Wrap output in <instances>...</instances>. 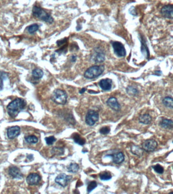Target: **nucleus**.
Listing matches in <instances>:
<instances>
[{
    "label": "nucleus",
    "mask_w": 173,
    "mask_h": 194,
    "mask_svg": "<svg viewBox=\"0 0 173 194\" xmlns=\"http://www.w3.org/2000/svg\"><path fill=\"white\" fill-rule=\"evenodd\" d=\"M27 103L24 99L16 98L10 103L7 107L8 114L11 117H16L22 110L24 109Z\"/></svg>",
    "instance_id": "1"
},
{
    "label": "nucleus",
    "mask_w": 173,
    "mask_h": 194,
    "mask_svg": "<svg viewBox=\"0 0 173 194\" xmlns=\"http://www.w3.org/2000/svg\"><path fill=\"white\" fill-rule=\"evenodd\" d=\"M32 15L34 17L46 22L47 23L51 24L53 22L54 19L52 16L46 12L44 10L38 6H35L33 7Z\"/></svg>",
    "instance_id": "2"
},
{
    "label": "nucleus",
    "mask_w": 173,
    "mask_h": 194,
    "mask_svg": "<svg viewBox=\"0 0 173 194\" xmlns=\"http://www.w3.org/2000/svg\"><path fill=\"white\" fill-rule=\"evenodd\" d=\"M104 71V67L103 65H95L86 70L84 73V77L87 79H93L101 76Z\"/></svg>",
    "instance_id": "3"
},
{
    "label": "nucleus",
    "mask_w": 173,
    "mask_h": 194,
    "mask_svg": "<svg viewBox=\"0 0 173 194\" xmlns=\"http://www.w3.org/2000/svg\"><path fill=\"white\" fill-rule=\"evenodd\" d=\"M51 99L57 104L64 105L67 102V95L63 90L56 89L52 93Z\"/></svg>",
    "instance_id": "4"
},
{
    "label": "nucleus",
    "mask_w": 173,
    "mask_h": 194,
    "mask_svg": "<svg viewBox=\"0 0 173 194\" xmlns=\"http://www.w3.org/2000/svg\"><path fill=\"white\" fill-rule=\"evenodd\" d=\"M99 120V113L94 110H89L86 114L85 121L89 126L94 125Z\"/></svg>",
    "instance_id": "5"
},
{
    "label": "nucleus",
    "mask_w": 173,
    "mask_h": 194,
    "mask_svg": "<svg viewBox=\"0 0 173 194\" xmlns=\"http://www.w3.org/2000/svg\"><path fill=\"white\" fill-rule=\"evenodd\" d=\"M112 46L114 52L117 56L120 57H125L126 55V51L123 44L118 41H113Z\"/></svg>",
    "instance_id": "6"
},
{
    "label": "nucleus",
    "mask_w": 173,
    "mask_h": 194,
    "mask_svg": "<svg viewBox=\"0 0 173 194\" xmlns=\"http://www.w3.org/2000/svg\"><path fill=\"white\" fill-rule=\"evenodd\" d=\"M158 144L156 141L154 139H148L143 142L142 144V147L144 151L147 152H151L155 150Z\"/></svg>",
    "instance_id": "7"
},
{
    "label": "nucleus",
    "mask_w": 173,
    "mask_h": 194,
    "mask_svg": "<svg viewBox=\"0 0 173 194\" xmlns=\"http://www.w3.org/2000/svg\"><path fill=\"white\" fill-rule=\"evenodd\" d=\"M92 58L96 63H102L106 59L105 54L100 48H96L95 49L94 52L92 54Z\"/></svg>",
    "instance_id": "8"
},
{
    "label": "nucleus",
    "mask_w": 173,
    "mask_h": 194,
    "mask_svg": "<svg viewBox=\"0 0 173 194\" xmlns=\"http://www.w3.org/2000/svg\"><path fill=\"white\" fill-rule=\"evenodd\" d=\"M72 176L67 175L64 173H61L58 175H57L55 180V181L56 183L61 185V187H65L67 185L70 180H72Z\"/></svg>",
    "instance_id": "9"
},
{
    "label": "nucleus",
    "mask_w": 173,
    "mask_h": 194,
    "mask_svg": "<svg viewBox=\"0 0 173 194\" xmlns=\"http://www.w3.org/2000/svg\"><path fill=\"white\" fill-rule=\"evenodd\" d=\"M161 13L164 17L168 19L173 18V5H165L162 8Z\"/></svg>",
    "instance_id": "10"
},
{
    "label": "nucleus",
    "mask_w": 173,
    "mask_h": 194,
    "mask_svg": "<svg viewBox=\"0 0 173 194\" xmlns=\"http://www.w3.org/2000/svg\"><path fill=\"white\" fill-rule=\"evenodd\" d=\"M41 178L39 174L35 173H30L27 178V183L29 185H37L41 181Z\"/></svg>",
    "instance_id": "11"
},
{
    "label": "nucleus",
    "mask_w": 173,
    "mask_h": 194,
    "mask_svg": "<svg viewBox=\"0 0 173 194\" xmlns=\"http://www.w3.org/2000/svg\"><path fill=\"white\" fill-rule=\"evenodd\" d=\"M20 133V128L18 126H14L8 128L7 129V136L10 139H14L18 137Z\"/></svg>",
    "instance_id": "12"
},
{
    "label": "nucleus",
    "mask_w": 173,
    "mask_h": 194,
    "mask_svg": "<svg viewBox=\"0 0 173 194\" xmlns=\"http://www.w3.org/2000/svg\"><path fill=\"white\" fill-rule=\"evenodd\" d=\"M107 105L111 109L116 111H119L121 109V105L118 102V100L115 97H111L107 101Z\"/></svg>",
    "instance_id": "13"
},
{
    "label": "nucleus",
    "mask_w": 173,
    "mask_h": 194,
    "mask_svg": "<svg viewBox=\"0 0 173 194\" xmlns=\"http://www.w3.org/2000/svg\"><path fill=\"white\" fill-rule=\"evenodd\" d=\"M112 80L109 78L101 79L99 83V85L102 90L103 91H109L112 88Z\"/></svg>",
    "instance_id": "14"
},
{
    "label": "nucleus",
    "mask_w": 173,
    "mask_h": 194,
    "mask_svg": "<svg viewBox=\"0 0 173 194\" xmlns=\"http://www.w3.org/2000/svg\"><path fill=\"white\" fill-rule=\"evenodd\" d=\"M9 174L13 178H22V174L18 167L11 166L9 168Z\"/></svg>",
    "instance_id": "15"
},
{
    "label": "nucleus",
    "mask_w": 173,
    "mask_h": 194,
    "mask_svg": "<svg viewBox=\"0 0 173 194\" xmlns=\"http://www.w3.org/2000/svg\"><path fill=\"white\" fill-rule=\"evenodd\" d=\"M109 156L113 157V161L114 163L117 164H120L123 162L125 160V156L124 155L122 152H118L116 153L114 155H108Z\"/></svg>",
    "instance_id": "16"
},
{
    "label": "nucleus",
    "mask_w": 173,
    "mask_h": 194,
    "mask_svg": "<svg viewBox=\"0 0 173 194\" xmlns=\"http://www.w3.org/2000/svg\"><path fill=\"white\" fill-rule=\"evenodd\" d=\"M131 151L132 154L138 157H141L143 154V149L136 145H133L131 148Z\"/></svg>",
    "instance_id": "17"
},
{
    "label": "nucleus",
    "mask_w": 173,
    "mask_h": 194,
    "mask_svg": "<svg viewBox=\"0 0 173 194\" xmlns=\"http://www.w3.org/2000/svg\"><path fill=\"white\" fill-rule=\"evenodd\" d=\"M151 121V117L148 114H142V115H140L139 117V122L143 124H149Z\"/></svg>",
    "instance_id": "18"
},
{
    "label": "nucleus",
    "mask_w": 173,
    "mask_h": 194,
    "mask_svg": "<svg viewBox=\"0 0 173 194\" xmlns=\"http://www.w3.org/2000/svg\"><path fill=\"white\" fill-rule=\"evenodd\" d=\"M160 125L164 128L170 129L173 128V121L170 119H164L160 123Z\"/></svg>",
    "instance_id": "19"
},
{
    "label": "nucleus",
    "mask_w": 173,
    "mask_h": 194,
    "mask_svg": "<svg viewBox=\"0 0 173 194\" xmlns=\"http://www.w3.org/2000/svg\"><path fill=\"white\" fill-rule=\"evenodd\" d=\"M44 76L43 70L39 68L34 69L32 70V76L34 78L36 79H39L42 78Z\"/></svg>",
    "instance_id": "20"
},
{
    "label": "nucleus",
    "mask_w": 173,
    "mask_h": 194,
    "mask_svg": "<svg viewBox=\"0 0 173 194\" xmlns=\"http://www.w3.org/2000/svg\"><path fill=\"white\" fill-rule=\"evenodd\" d=\"M73 139L75 143L79 144V145L83 146L86 143V141L80 136V135L77 133H74L73 135Z\"/></svg>",
    "instance_id": "21"
},
{
    "label": "nucleus",
    "mask_w": 173,
    "mask_h": 194,
    "mask_svg": "<svg viewBox=\"0 0 173 194\" xmlns=\"http://www.w3.org/2000/svg\"><path fill=\"white\" fill-rule=\"evenodd\" d=\"M162 103L164 106L169 108H173V98L172 97H166L162 100Z\"/></svg>",
    "instance_id": "22"
},
{
    "label": "nucleus",
    "mask_w": 173,
    "mask_h": 194,
    "mask_svg": "<svg viewBox=\"0 0 173 194\" xmlns=\"http://www.w3.org/2000/svg\"><path fill=\"white\" fill-rule=\"evenodd\" d=\"M99 177H100V178L102 180L106 181V180H109L111 179L112 175L109 172L103 171L102 173H100V174H99Z\"/></svg>",
    "instance_id": "23"
},
{
    "label": "nucleus",
    "mask_w": 173,
    "mask_h": 194,
    "mask_svg": "<svg viewBox=\"0 0 173 194\" xmlns=\"http://www.w3.org/2000/svg\"><path fill=\"white\" fill-rule=\"evenodd\" d=\"M67 168L70 173H76L79 170V165L75 163H73L68 166Z\"/></svg>",
    "instance_id": "24"
},
{
    "label": "nucleus",
    "mask_w": 173,
    "mask_h": 194,
    "mask_svg": "<svg viewBox=\"0 0 173 194\" xmlns=\"http://www.w3.org/2000/svg\"><path fill=\"white\" fill-rule=\"evenodd\" d=\"M126 91L129 95L133 96L137 95L138 93L137 89L133 86H128L127 88Z\"/></svg>",
    "instance_id": "25"
},
{
    "label": "nucleus",
    "mask_w": 173,
    "mask_h": 194,
    "mask_svg": "<svg viewBox=\"0 0 173 194\" xmlns=\"http://www.w3.org/2000/svg\"><path fill=\"white\" fill-rule=\"evenodd\" d=\"M25 140L29 144H36L38 142V138L34 136H29L25 137Z\"/></svg>",
    "instance_id": "26"
},
{
    "label": "nucleus",
    "mask_w": 173,
    "mask_h": 194,
    "mask_svg": "<svg viewBox=\"0 0 173 194\" xmlns=\"http://www.w3.org/2000/svg\"><path fill=\"white\" fill-rule=\"evenodd\" d=\"M39 29V26L37 24H33L28 27V31L30 34H33Z\"/></svg>",
    "instance_id": "27"
},
{
    "label": "nucleus",
    "mask_w": 173,
    "mask_h": 194,
    "mask_svg": "<svg viewBox=\"0 0 173 194\" xmlns=\"http://www.w3.org/2000/svg\"><path fill=\"white\" fill-rule=\"evenodd\" d=\"M52 152L54 154L60 156L64 154V150L62 148L54 147L52 149Z\"/></svg>",
    "instance_id": "28"
},
{
    "label": "nucleus",
    "mask_w": 173,
    "mask_h": 194,
    "mask_svg": "<svg viewBox=\"0 0 173 194\" xmlns=\"http://www.w3.org/2000/svg\"><path fill=\"white\" fill-rule=\"evenodd\" d=\"M97 186V183L95 181L90 182L87 187V192L88 193L91 192L94 189H95Z\"/></svg>",
    "instance_id": "29"
},
{
    "label": "nucleus",
    "mask_w": 173,
    "mask_h": 194,
    "mask_svg": "<svg viewBox=\"0 0 173 194\" xmlns=\"http://www.w3.org/2000/svg\"><path fill=\"white\" fill-rule=\"evenodd\" d=\"M152 168L154 169V170L159 174H162L164 172V168L159 164H156Z\"/></svg>",
    "instance_id": "30"
},
{
    "label": "nucleus",
    "mask_w": 173,
    "mask_h": 194,
    "mask_svg": "<svg viewBox=\"0 0 173 194\" xmlns=\"http://www.w3.org/2000/svg\"><path fill=\"white\" fill-rule=\"evenodd\" d=\"M45 141L46 142V144L48 145H51L53 144L54 142H55L56 139L54 136H50V137L46 138Z\"/></svg>",
    "instance_id": "31"
},
{
    "label": "nucleus",
    "mask_w": 173,
    "mask_h": 194,
    "mask_svg": "<svg viewBox=\"0 0 173 194\" xmlns=\"http://www.w3.org/2000/svg\"><path fill=\"white\" fill-rule=\"evenodd\" d=\"M111 131V129L108 126H104L103 128H102L99 131L100 133H101L102 135H106L109 133V132Z\"/></svg>",
    "instance_id": "32"
},
{
    "label": "nucleus",
    "mask_w": 173,
    "mask_h": 194,
    "mask_svg": "<svg viewBox=\"0 0 173 194\" xmlns=\"http://www.w3.org/2000/svg\"><path fill=\"white\" fill-rule=\"evenodd\" d=\"M3 88V81L2 77L0 76V91H2Z\"/></svg>",
    "instance_id": "33"
},
{
    "label": "nucleus",
    "mask_w": 173,
    "mask_h": 194,
    "mask_svg": "<svg viewBox=\"0 0 173 194\" xmlns=\"http://www.w3.org/2000/svg\"><path fill=\"white\" fill-rule=\"evenodd\" d=\"M70 60H71V61L73 62H75L76 61V60H77V57L75 56V55H73V56H72Z\"/></svg>",
    "instance_id": "34"
},
{
    "label": "nucleus",
    "mask_w": 173,
    "mask_h": 194,
    "mask_svg": "<svg viewBox=\"0 0 173 194\" xmlns=\"http://www.w3.org/2000/svg\"><path fill=\"white\" fill-rule=\"evenodd\" d=\"M85 91H86V88H82V89L80 91V94H82V93H84L85 92Z\"/></svg>",
    "instance_id": "35"
},
{
    "label": "nucleus",
    "mask_w": 173,
    "mask_h": 194,
    "mask_svg": "<svg viewBox=\"0 0 173 194\" xmlns=\"http://www.w3.org/2000/svg\"><path fill=\"white\" fill-rule=\"evenodd\" d=\"M92 91H89V93H92ZM93 93H98V92H93Z\"/></svg>",
    "instance_id": "36"
},
{
    "label": "nucleus",
    "mask_w": 173,
    "mask_h": 194,
    "mask_svg": "<svg viewBox=\"0 0 173 194\" xmlns=\"http://www.w3.org/2000/svg\"></svg>",
    "instance_id": "37"
}]
</instances>
